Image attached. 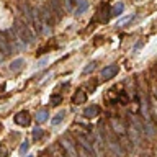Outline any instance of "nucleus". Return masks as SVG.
Returning <instances> with one entry per match:
<instances>
[{"label": "nucleus", "instance_id": "obj_1", "mask_svg": "<svg viewBox=\"0 0 157 157\" xmlns=\"http://www.w3.org/2000/svg\"><path fill=\"white\" fill-rule=\"evenodd\" d=\"M13 29L17 31V34L21 38V41L26 44V46H29V44H33L34 41H36V34H34L33 28L29 26L25 20H20V18L15 20L13 21Z\"/></svg>", "mask_w": 157, "mask_h": 157}, {"label": "nucleus", "instance_id": "obj_2", "mask_svg": "<svg viewBox=\"0 0 157 157\" xmlns=\"http://www.w3.org/2000/svg\"><path fill=\"white\" fill-rule=\"evenodd\" d=\"M75 137H77V142L80 144V147H83L88 154L92 157H97V152H95V146H93V139L90 136H85L83 132H78L75 131Z\"/></svg>", "mask_w": 157, "mask_h": 157}, {"label": "nucleus", "instance_id": "obj_3", "mask_svg": "<svg viewBox=\"0 0 157 157\" xmlns=\"http://www.w3.org/2000/svg\"><path fill=\"white\" fill-rule=\"evenodd\" d=\"M5 34H7V38H8V43H10V46H12L13 51H23V49H26V44H25L21 41V38L17 34V31L12 28V29H8V31H5Z\"/></svg>", "mask_w": 157, "mask_h": 157}, {"label": "nucleus", "instance_id": "obj_4", "mask_svg": "<svg viewBox=\"0 0 157 157\" xmlns=\"http://www.w3.org/2000/svg\"><path fill=\"white\" fill-rule=\"evenodd\" d=\"M61 146L64 147V151H66V154L69 157H78L75 147H74V142L71 141V137H69V136H62L61 137Z\"/></svg>", "mask_w": 157, "mask_h": 157}, {"label": "nucleus", "instance_id": "obj_5", "mask_svg": "<svg viewBox=\"0 0 157 157\" xmlns=\"http://www.w3.org/2000/svg\"><path fill=\"white\" fill-rule=\"evenodd\" d=\"M38 12H39V17H41L43 23L46 25L48 28H51L52 25H54V21H56V20H54V17H52V13H51V10L46 8V7H39Z\"/></svg>", "mask_w": 157, "mask_h": 157}, {"label": "nucleus", "instance_id": "obj_6", "mask_svg": "<svg viewBox=\"0 0 157 157\" xmlns=\"http://www.w3.org/2000/svg\"><path fill=\"white\" fill-rule=\"evenodd\" d=\"M0 51H2L3 56H10V54L13 52V49H12V46H10L8 38H7L5 33H0Z\"/></svg>", "mask_w": 157, "mask_h": 157}, {"label": "nucleus", "instance_id": "obj_7", "mask_svg": "<svg viewBox=\"0 0 157 157\" xmlns=\"http://www.w3.org/2000/svg\"><path fill=\"white\" fill-rule=\"evenodd\" d=\"M15 123L20 126H28L29 123H31V116H29V113L28 111H18L17 115H15Z\"/></svg>", "mask_w": 157, "mask_h": 157}, {"label": "nucleus", "instance_id": "obj_8", "mask_svg": "<svg viewBox=\"0 0 157 157\" xmlns=\"http://www.w3.org/2000/svg\"><path fill=\"white\" fill-rule=\"evenodd\" d=\"M118 71H120V67L116 66V64H111V66H106L105 69L101 71V78H105V80H108V78H113L118 74Z\"/></svg>", "mask_w": 157, "mask_h": 157}, {"label": "nucleus", "instance_id": "obj_9", "mask_svg": "<svg viewBox=\"0 0 157 157\" xmlns=\"http://www.w3.org/2000/svg\"><path fill=\"white\" fill-rule=\"evenodd\" d=\"M98 113H100V106H98V105H92V106L85 108L83 116H85L87 120H92V118H97L98 116Z\"/></svg>", "mask_w": 157, "mask_h": 157}, {"label": "nucleus", "instance_id": "obj_10", "mask_svg": "<svg viewBox=\"0 0 157 157\" xmlns=\"http://www.w3.org/2000/svg\"><path fill=\"white\" fill-rule=\"evenodd\" d=\"M111 126H113V131L116 132V134H120V136H124V132H126V128L124 124L120 121V120H116V118H113L111 120Z\"/></svg>", "mask_w": 157, "mask_h": 157}, {"label": "nucleus", "instance_id": "obj_11", "mask_svg": "<svg viewBox=\"0 0 157 157\" xmlns=\"http://www.w3.org/2000/svg\"><path fill=\"white\" fill-rule=\"evenodd\" d=\"M85 100H87V93L83 90H77L72 95V103L74 105H82V103H85Z\"/></svg>", "mask_w": 157, "mask_h": 157}, {"label": "nucleus", "instance_id": "obj_12", "mask_svg": "<svg viewBox=\"0 0 157 157\" xmlns=\"http://www.w3.org/2000/svg\"><path fill=\"white\" fill-rule=\"evenodd\" d=\"M51 10H52V13H56L57 20L62 17V8H61V5H59V0H51Z\"/></svg>", "mask_w": 157, "mask_h": 157}, {"label": "nucleus", "instance_id": "obj_13", "mask_svg": "<svg viewBox=\"0 0 157 157\" xmlns=\"http://www.w3.org/2000/svg\"><path fill=\"white\" fill-rule=\"evenodd\" d=\"M23 66H25V61H23L21 57H20V59H15V61L10 64V71H12V72H18Z\"/></svg>", "mask_w": 157, "mask_h": 157}, {"label": "nucleus", "instance_id": "obj_14", "mask_svg": "<svg viewBox=\"0 0 157 157\" xmlns=\"http://www.w3.org/2000/svg\"><path fill=\"white\" fill-rule=\"evenodd\" d=\"M49 118V111L46 110V108H43V110H39L38 113H36V121L38 123H44Z\"/></svg>", "mask_w": 157, "mask_h": 157}, {"label": "nucleus", "instance_id": "obj_15", "mask_svg": "<svg viewBox=\"0 0 157 157\" xmlns=\"http://www.w3.org/2000/svg\"><path fill=\"white\" fill-rule=\"evenodd\" d=\"M80 0H64V5H66V10H69V12H75L77 5Z\"/></svg>", "mask_w": 157, "mask_h": 157}, {"label": "nucleus", "instance_id": "obj_16", "mask_svg": "<svg viewBox=\"0 0 157 157\" xmlns=\"http://www.w3.org/2000/svg\"><path fill=\"white\" fill-rule=\"evenodd\" d=\"M88 8V3H87V0H80V2H78V5H77V8H75V15H82L83 12H85V10Z\"/></svg>", "mask_w": 157, "mask_h": 157}, {"label": "nucleus", "instance_id": "obj_17", "mask_svg": "<svg viewBox=\"0 0 157 157\" xmlns=\"http://www.w3.org/2000/svg\"><path fill=\"white\" fill-rule=\"evenodd\" d=\"M123 12H124V5L116 3L115 7H113V10H111V17H120V15H123Z\"/></svg>", "mask_w": 157, "mask_h": 157}, {"label": "nucleus", "instance_id": "obj_18", "mask_svg": "<svg viewBox=\"0 0 157 157\" xmlns=\"http://www.w3.org/2000/svg\"><path fill=\"white\" fill-rule=\"evenodd\" d=\"M64 116H66V111H64V110H62V111H59L57 115H56V116L52 118L51 124H52V126H57L59 123H62V120H64Z\"/></svg>", "mask_w": 157, "mask_h": 157}, {"label": "nucleus", "instance_id": "obj_19", "mask_svg": "<svg viewBox=\"0 0 157 157\" xmlns=\"http://www.w3.org/2000/svg\"><path fill=\"white\" fill-rule=\"evenodd\" d=\"M134 18H136V15H129V17H124V18H121L120 21L116 23V26H118V28H120V26H126V25H128V23H131Z\"/></svg>", "mask_w": 157, "mask_h": 157}, {"label": "nucleus", "instance_id": "obj_20", "mask_svg": "<svg viewBox=\"0 0 157 157\" xmlns=\"http://www.w3.org/2000/svg\"><path fill=\"white\" fill-rule=\"evenodd\" d=\"M51 105L52 106H56V105H61V101H62V95H59V93H56V95H51Z\"/></svg>", "mask_w": 157, "mask_h": 157}, {"label": "nucleus", "instance_id": "obj_21", "mask_svg": "<svg viewBox=\"0 0 157 157\" xmlns=\"http://www.w3.org/2000/svg\"><path fill=\"white\" fill-rule=\"evenodd\" d=\"M44 136V131L41 129V128H34V129H33V139H41V137Z\"/></svg>", "mask_w": 157, "mask_h": 157}, {"label": "nucleus", "instance_id": "obj_22", "mask_svg": "<svg viewBox=\"0 0 157 157\" xmlns=\"http://www.w3.org/2000/svg\"><path fill=\"white\" fill-rule=\"evenodd\" d=\"M95 66H97V62L95 61H92V62H88L85 67H83V74H90L93 69H95Z\"/></svg>", "mask_w": 157, "mask_h": 157}, {"label": "nucleus", "instance_id": "obj_23", "mask_svg": "<svg viewBox=\"0 0 157 157\" xmlns=\"http://www.w3.org/2000/svg\"><path fill=\"white\" fill-rule=\"evenodd\" d=\"M151 110H152V115H154V116H155V120H157V98H152Z\"/></svg>", "mask_w": 157, "mask_h": 157}, {"label": "nucleus", "instance_id": "obj_24", "mask_svg": "<svg viewBox=\"0 0 157 157\" xmlns=\"http://www.w3.org/2000/svg\"><path fill=\"white\" fill-rule=\"evenodd\" d=\"M28 149H29V142H28V141L21 142V146H20V154H25Z\"/></svg>", "mask_w": 157, "mask_h": 157}, {"label": "nucleus", "instance_id": "obj_25", "mask_svg": "<svg viewBox=\"0 0 157 157\" xmlns=\"http://www.w3.org/2000/svg\"><path fill=\"white\" fill-rule=\"evenodd\" d=\"M46 64H48V57H43L41 61H39V62L36 64V67H44Z\"/></svg>", "mask_w": 157, "mask_h": 157}, {"label": "nucleus", "instance_id": "obj_26", "mask_svg": "<svg viewBox=\"0 0 157 157\" xmlns=\"http://www.w3.org/2000/svg\"><path fill=\"white\" fill-rule=\"evenodd\" d=\"M141 46H142V43H137V44H136V46H134V51H137V49H139Z\"/></svg>", "mask_w": 157, "mask_h": 157}, {"label": "nucleus", "instance_id": "obj_27", "mask_svg": "<svg viewBox=\"0 0 157 157\" xmlns=\"http://www.w3.org/2000/svg\"><path fill=\"white\" fill-rule=\"evenodd\" d=\"M3 59H5V56H3V54H2V51H0V64L3 62Z\"/></svg>", "mask_w": 157, "mask_h": 157}, {"label": "nucleus", "instance_id": "obj_28", "mask_svg": "<svg viewBox=\"0 0 157 157\" xmlns=\"http://www.w3.org/2000/svg\"><path fill=\"white\" fill-rule=\"evenodd\" d=\"M0 131H2V124H0Z\"/></svg>", "mask_w": 157, "mask_h": 157}, {"label": "nucleus", "instance_id": "obj_29", "mask_svg": "<svg viewBox=\"0 0 157 157\" xmlns=\"http://www.w3.org/2000/svg\"><path fill=\"white\" fill-rule=\"evenodd\" d=\"M28 157H33V155H28Z\"/></svg>", "mask_w": 157, "mask_h": 157}]
</instances>
